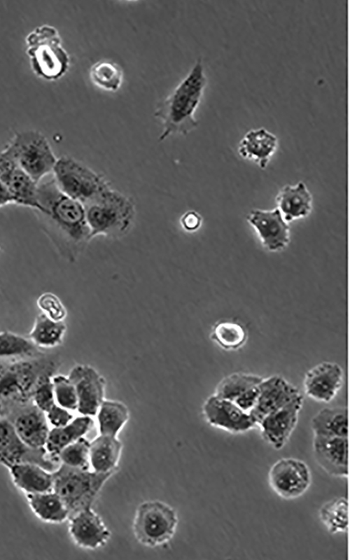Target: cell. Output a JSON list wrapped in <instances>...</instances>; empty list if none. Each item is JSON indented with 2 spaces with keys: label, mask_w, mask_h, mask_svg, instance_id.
<instances>
[{
  "label": "cell",
  "mask_w": 350,
  "mask_h": 560,
  "mask_svg": "<svg viewBox=\"0 0 350 560\" xmlns=\"http://www.w3.org/2000/svg\"><path fill=\"white\" fill-rule=\"evenodd\" d=\"M202 221V216L195 211L186 212L181 218V223L183 227L190 232L197 230L201 226Z\"/></svg>",
  "instance_id": "cell-41"
},
{
  "label": "cell",
  "mask_w": 350,
  "mask_h": 560,
  "mask_svg": "<svg viewBox=\"0 0 350 560\" xmlns=\"http://www.w3.org/2000/svg\"><path fill=\"white\" fill-rule=\"evenodd\" d=\"M31 340L10 331H0V362H14L42 356Z\"/></svg>",
  "instance_id": "cell-30"
},
{
  "label": "cell",
  "mask_w": 350,
  "mask_h": 560,
  "mask_svg": "<svg viewBox=\"0 0 350 560\" xmlns=\"http://www.w3.org/2000/svg\"><path fill=\"white\" fill-rule=\"evenodd\" d=\"M26 44L31 69L38 77L55 80L68 71L69 55L54 27L43 24L35 28L27 35Z\"/></svg>",
  "instance_id": "cell-5"
},
{
  "label": "cell",
  "mask_w": 350,
  "mask_h": 560,
  "mask_svg": "<svg viewBox=\"0 0 350 560\" xmlns=\"http://www.w3.org/2000/svg\"><path fill=\"white\" fill-rule=\"evenodd\" d=\"M55 403L69 411L77 410L78 398L74 386L67 376L52 377Z\"/></svg>",
  "instance_id": "cell-37"
},
{
  "label": "cell",
  "mask_w": 350,
  "mask_h": 560,
  "mask_svg": "<svg viewBox=\"0 0 350 560\" xmlns=\"http://www.w3.org/2000/svg\"><path fill=\"white\" fill-rule=\"evenodd\" d=\"M60 463L67 466L90 469V441L85 437L67 445L57 454Z\"/></svg>",
  "instance_id": "cell-36"
},
{
  "label": "cell",
  "mask_w": 350,
  "mask_h": 560,
  "mask_svg": "<svg viewBox=\"0 0 350 560\" xmlns=\"http://www.w3.org/2000/svg\"><path fill=\"white\" fill-rule=\"evenodd\" d=\"M93 426L94 421L92 416L81 414L74 418L65 426L50 428L45 445L47 452L58 460L57 454L62 449L85 437L92 430Z\"/></svg>",
  "instance_id": "cell-26"
},
{
  "label": "cell",
  "mask_w": 350,
  "mask_h": 560,
  "mask_svg": "<svg viewBox=\"0 0 350 560\" xmlns=\"http://www.w3.org/2000/svg\"><path fill=\"white\" fill-rule=\"evenodd\" d=\"M67 377L76 391L77 411L82 415H96L104 400V379L95 369L88 365H75Z\"/></svg>",
  "instance_id": "cell-15"
},
{
  "label": "cell",
  "mask_w": 350,
  "mask_h": 560,
  "mask_svg": "<svg viewBox=\"0 0 350 560\" xmlns=\"http://www.w3.org/2000/svg\"><path fill=\"white\" fill-rule=\"evenodd\" d=\"M0 153L15 162L37 183L52 172L57 160L46 136L34 130L16 134Z\"/></svg>",
  "instance_id": "cell-7"
},
{
  "label": "cell",
  "mask_w": 350,
  "mask_h": 560,
  "mask_svg": "<svg viewBox=\"0 0 350 560\" xmlns=\"http://www.w3.org/2000/svg\"><path fill=\"white\" fill-rule=\"evenodd\" d=\"M203 416L212 427L232 434H241L257 427L250 414L234 402L213 394L202 407Z\"/></svg>",
  "instance_id": "cell-14"
},
{
  "label": "cell",
  "mask_w": 350,
  "mask_h": 560,
  "mask_svg": "<svg viewBox=\"0 0 350 560\" xmlns=\"http://www.w3.org/2000/svg\"><path fill=\"white\" fill-rule=\"evenodd\" d=\"M24 496L32 512L42 522L57 524L68 521L69 510L53 490Z\"/></svg>",
  "instance_id": "cell-27"
},
{
  "label": "cell",
  "mask_w": 350,
  "mask_h": 560,
  "mask_svg": "<svg viewBox=\"0 0 350 560\" xmlns=\"http://www.w3.org/2000/svg\"><path fill=\"white\" fill-rule=\"evenodd\" d=\"M22 463L38 464L53 472L59 461L47 452L45 447L33 448L24 442L18 435L11 421L0 418V464L9 468Z\"/></svg>",
  "instance_id": "cell-10"
},
{
  "label": "cell",
  "mask_w": 350,
  "mask_h": 560,
  "mask_svg": "<svg viewBox=\"0 0 350 560\" xmlns=\"http://www.w3.org/2000/svg\"><path fill=\"white\" fill-rule=\"evenodd\" d=\"M52 172L58 188L83 206L109 189L102 176L69 157L57 159Z\"/></svg>",
  "instance_id": "cell-9"
},
{
  "label": "cell",
  "mask_w": 350,
  "mask_h": 560,
  "mask_svg": "<svg viewBox=\"0 0 350 560\" xmlns=\"http://www.w3.org/2000/svg\"><path fill=\"white\" fill-rule=\"evenodd\" d=\"M9 204H14L13 197L0 181V208Z\"/></svg>",
  "instance_id": "cell-42"
},
{
  "label": "cell",
  "mask_w": 350,
  "mask_h": 560,
  "mask_svg": "<svg viewBox=\"0 0 350 560\" xmlns=\"http://www.w3.org/2000/svg\"><path fill=\"white\" fill-rule=\"evenodd\" d=\"M84 208L90 238L99 234L112 237L122 235L128 230L134 215L131 200L110 188Z\"/></svg>",
  "instance_id": "cell-6"
},
{
  "label": "cell",
  "mask_w": 350,
  "mask_h": 560,
  "mask_svg": "<svg viewBox=\"0 0 350 560\" xmlns=\"http://www.w3.org/2000/svg\"><path fill=\"white\" fill-rule=\"evenodd\" d=\"M96 416L99 434L118 436L129 420L130 412L124 403L104 399Z\"/></svg>",
  "instance_id": "cell-31"
},
{
  "label": "cell",
  "mask_w": 350,
  "mask_h": 560,
  "mask_svg": "<svg viewBox=\"0 0 350 560\" xmlns=\"http://www.w3.org/2000/svg\"><path fill=\"white\" fill-rule=\"evenodd\" d=\"M344 378L343 369L338 363L322 361L305 372L304 393L316 402H330L342 388Z\"/></svg>",
  "instance_id": "cell-16"
},
{
  "label": "cell",
  "mask_w": 350,
  "mask_h": 560,
  "mask_svg": "<svg viewBox=\"0 0 350 560\" xmlns=\"http://www.w3.org/2000/svg\"><path fill=\"white\" fill-rule=\"evenodd\" d=\"M66 331L64 321H55L40 313L35 317L28 338L38 349H50L62 343Z\"/></svg>",
  "instance_id": "cell-29"
},
{
  "label": "cell",
  "mask_w": 350,
  "mask_h": 560,
  "mask_svg": "<svg viewBox=\"0 0 350 560\" xmlns=\"http://www.w3.org/2000/svg\"><path fill=\"white\" fill-rule=\"evenodd\" d=\"M318 517L328 533H345L349 527V502L345 497H336L323 503Z\"/></svg>",
  "instance_id": "cell-34"
},
{
  "label": "cell",
  "mask_w": 350,
  "mask_h": 560,
  "mask_svg": "<svg viewBox=\"0 0 350 560\" xmlns=\"http://www.w3.org/2000/svg\"><path fill=\"white\" fill-rule=\"evenodd\" d=\"M246 221L256 233L262 247L267 251H284L290 241V228L277 208L254 209L246 216Z\"/></svg>",
  "instance_id": "cell-13"
},
{
  "label": "cell",
  "mask_w": 350,
  "mask_h": 560,
  "mask_svg": "<svg viewBox=\"0 0 350 560\" xmlns=\"http://www.w3.org/2000/svg\"><path fill=\"white\" fill-rule=\"evenodd\" d=\"M45 414L47 421L51 428L65 426L74 419L69 410L56 403Z\"/></svg>",
  "instance_id": "cell-40"
},
{
  "label": "cell",
  "mask_w": 350,
  "mask_h": 560,
  "mask_svg": "<svg viewBox=\"0 0 350 560\" xmlns=\"http://www.w3.org/2000/svg\"><path fill=\"white\" fill-rule=\"evenodd\" d=\"M122 447L118 436L99 434L90 442V469L102 473L116 472Z\"/></svg>",
  "instance_id": "cell-25"
},
{
  "label": "cell",
  "mask_w": 350,
  "mask_h": 560,
  "mask_svg": "<svg viewBox=\"0 0 350 560\" xmlns=\"http://www.w3.org/2000/svg\"><path fill=\"white\" fill-rule=\"evenodd\" d=\"M304 397L301 394L265 416L258 424L262 438L273 449H281L295 429Z\"/></svg>",
  "instance_id": "cell-12"
},
{
  "label": "cell",
  "mask_w": 350,
  "mask_h": 560,
  "mask_svg": "<svg viewBox=\"0 0 350 560\" xmlns=\"http://www.w3.org/2000/svg\"><path fill=\"white\" fill-rule=\"evenodd\" d=\"M12 482L24 495L52 490V472L32 463H22L8 469Z\"/></svg>",
  "instance_id": "cell-24"
},
{
  "label": "cell",
  "mask_w": 350,
  "mask_h": 560,
  "mask_svg": "<svg viewBox=\"0 0 350 560\" xmlns=\"http://www.w3.org/2000/svg\"><path fill=\"white\" fill-rule=\"evenodd\" d=\"M0 181L13 197L14 204L38 209L36 183L26 172L0 153Z\"/></svg>",
  "instance_id": "cell-20"
},
{
  "label": "cell",
  "mask_w": 350,
  "mask_h": 560,
  "mask_svg": "<svg viewBox=\"0 0 350 560\" xmlns=\"http://www.w3.org/2000/svg\"><path fill=\"white\" fill-rule=\"evenodd\" d=\"M262 377L246 372H235L224 377L214 393L218 397L234 402L251 388L258 386Z\"/></svg>",
  "instance_id": "cell-33"
},
{
  "label": "cell",
  "mask_w": 350,
  "mask_h": 560,
  "mask_svg": "<svg viewBox=\"0 0 350 560\" xmlns=\"http://www.w3.org/2000/svg\"><path fill=\"white\" fill-rule=\"evenodd\" d=\"M36 305L49 318L55 321H64L67 311L61 300L54 293L45 292L36 299Z\"/></svg>",
  "instance_id": "cell-39"
},
{
  "label": "cell",
  "mask_w": 350,
  "mask_h": 560,
  "mask_svg": "<svg viewBox=\"0 0 350 560\" xmlns=\"http://www.w3.org/2000/svg\"><path fill=\"white\" fill-rule=\"evenodd\" d=\"M35 213L43 230L59 253L71 260L90 239L84 206L63 193L54 179L38 185Z\"/></svg>",
  "instance_id": "cell-1"
},
{
  "label": "cell",
  "mask_w": 350,
  "mask_h": 560,
  "mask_svg": "<svg viewBox=\"0 0 350 560\" xmlns=\"http://www.w3.org/2000/svg\"><path fill=\"white\" fill-rule=\"evenodd\" d=\"M69 534L76 545L85 550L105 546L111 533L92 507L82 510L68 519Z\"/></svg>",
  "instance_id": "cell-17"
},
{
  "label": "cell",
  "mask_w": 350,
  "mask_h": 560,
  "mask_svg": "<svg viewBox=\"0 0 350 560\" xmlns=\"http://www.w3.org/2000/svg\"><path fill=\"white\" fill-rule=\"evenodd\" d=\"M301 392L280 374L263 377L259 384V396L250 414L257 424L267 414L288 403Z\"/></svg>",
  "instance_id": "cell-18"
},
{
  "label": "cell",
  "mask_w": 350,
  "mask_h": 560,
  "mask_svg": "<svg viewBox=\"0 0 350 560\" xmlns=\"http://www.w3.org/2000/svg\"><path fill=\"white\" fill-rule=\"evenodd\" d=\"M272 491L285 500L296 499L306 493L312 483L309 465L302 460L284 457L277 460L268 472Z\"/></svg>",
  "instance_id": "cell-11"
},
{
  "label": "cell",
  "mask_w": 350,
  "mask_h": 560,
  "mask_svg": "<svg viewBox=\"0 0 350 560\" xmlns=\"http://www.w3.org/2000/svg\"><path fill=\"white\" fill-rule=\"evenodd\" d=\"M275 202L278 210L288 223L307 218L313 209V197L303 181L284 186L277 192Z\"/></svg>",
  "instance_id": "cell-23"
},
{
  "label": "cell",
  "mask_w": 350,
  "mask_h": 560,
  "mask_svg": "<svg viewBox=\"0 0 350 560\" xmlns=\"http://www.w3.org/2000/svg\"><path fill=\"white\" fill-rule=\"evenodd\" d=\"M90 78L93 84L99 88L106 91L116 92L122 85L123 71L118 64L101 60L90 67Z\"/></svg>",
  "instance_id": "cell-35"
},
{
  "label": "cell",
  "mask_w": 350,
  "mask_h": 560,
  "mask_svg": "<svg viewBox=\"0 0 350 560\" xmlns=\"http://www.w3.org/2000/svg\"><path fill=\"white\" fill-rule=\"evenodd\" d=\"M316 462L328 475L346 477L349 473V440L345 437H313Z\"/></svg>",
  "instance_id": "cell-19"
},
{
  "label": "cell",
  "mask_w": 350,
  "mask_h": 560,
  "mask_svg": "<svg viewBox=\"0 0 350 560\" xmlns=\"http://www.w3.org/2000/svg\"><path fill=\"white\" fill-rule=\"evenodd\" d=\"M115 472H98L60 463L52 472L53 486L69 512V517L78 512L92 507L100 491Z\"/></svg>",
  "instance_id": "cell-4"
},
{
  "label": "cell",
  "mask_w": 350,
  "mask_h": 560,
  "mask_svg": "<svg viewBox=\"0 0 350 560\" xmlns=\"http://www.w3.org/2000/svg\"><path fill=\"white\" fill-rule=\"evenodd\" d=\"M210 339L223 350L237 351L246 344L248 331L240 323L221 320L212 326Z\"/></svg>",
  "instance_id": "cell-32"
},
{
  "label": "cell",
  "mask_w": 350,
  "mask_h": 560,
  "mask_svg": "<svg viewBox=\"0 0 350 560\" xmlns=\"http://www.w3.org/2000/svg\"><path fill=\"white\" fill-rule=\"evenodd\" d=\"M55 361L40 356L0 363V416L8 418L31 404L34 388L41 374L56 371Z\"/></svg>",
  "instance_id": "cell-3"
},
{
  "label": "cell",
  "mask_w": 350,
  "mask_h": 560,
  "mask_svg": "<svg viewBox=\"0 0 350 560\" xmlns=\"http://www.w3.org/2000/svg\"><path fill=\"white\" fill-rule=\"evenodd\" d=\"M11 416L13 418L9 419L24 442L33 448L45 447L50 429L45 412L31 403Z\"/></svg>",
  "instance_id": "cell-21"
},
{
  "label": "cell",
  "mask_w": 350,
  "mask_h": 560,
  "mask_svg": "<svg viewBox=\"0 0 350 560\" xmlns=\"http://www.w3.org/2000/svg\"><path fill=\"white\" fill-rule=\"evenodd\" d=\"M206 85L202 60L199 58L186 76L156 106L154 115L163 127L160 141L172 134L187 135L197 127L195 112Z\"/></svg>",
  "instance_id": "cell-2"
},
{
  "label": "cell",
  "mask_w": 350,
  "mask_h": 560,
  "mask_svg": "<svg viewBox=\"0 0 350 560\" xmlns=\"http://www.w3.org/2000/svg\"><path fill=\"white\" fill-rule=\"evenodd\" d=\"M279 147L277 136L265 127L251 129L240 140L239 156L265 169Z\"/></svg>",
  "instance_id": "cell-22"
},
{
  "label": "cell",
  "mask_w": 350,
  "mask_h": 560,
  "mask_svg": "<svg viewBox=\"0 0 350 560\" xmlns=\"http://www.w3.org/2000/svg\"><path fill=\"white\" fill-rule=\"evenodd\" d=\"M311 428L315 436L348 438L347 407L335 406L322 408L312 418Z\"/></svg>",
  "instance_id": "cell-28"
},
{
  "label": "cell",
  "mask_w": 350,
  "mask_h": 560,
  "mask_svg": "<svg viewBox=\"0 0 350 560\" xmlns=\"http://www.w3.org/2000/svg\"><path fill=\"white\" fill-rule=\"evenodd\" d=\"M55 372L48 371L41 374L32 393V404L45 413L55 404L52 382V377Z\"/></svg>",
  "instance_id": "cell-38"
},
{
  "label": "cell",
  "mask_w": 350,
  "mask_h": 560,
  "mask_svg": "<svg viewBox=\"0 0 350 560\" xmlns=\"http://www.w3.org/2000/svg\"><path fill=\"white\" fill-rule=\"evenodd\" d=\"M178 524V514L173 507L160 500H147L137 506L132 528L139 544L156 547L173 538Z\"/></svg>",
  "instance_id": "cell-8"
}]
</instances>
